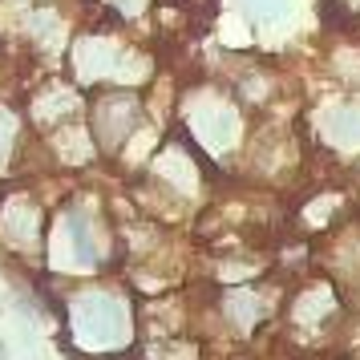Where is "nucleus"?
<instances>
[{"label": "nucleus", "instance_id": "nucleus-3", "mask_svg": "<svg viewBox=\"0 0 360 360\" xmlns=\"http://www.w3.org/2000/svg\"><path fill=\"white\" fill-rule=\"evenodd\" d=\"M195 126H198V134H202V142H211V146H227L231 138H235V114H231L223 101L198 105Z\"/></svg>", "mask_w": 360, "mask_h": 360}, {"label": "nucleus", "instance_id": "nucleus-1", "mask_svg": "<svg viewBox=\"0 0 360 360\" xmlns=\"http://www.w3.org/2000/svg\"><path fill=\"white\" fill-rule=\"evenodd\" d=\"M73 328H77V336H82L85 344L105 348V344L122 340V332H126V311H122V304L110 300V295H82L77 308H73Z\"/></svg>", "mask_w": 360, "mask_h": 360}, {"label": "nucleus", "instance_id": "nucleus-5", "mask_svg": "<svg viewBox=\"0 0 360 360\" xmlns=\"http://www.w3.org/2000/svg\"><path fill=\"white\" fill-rule=\"evenodd\" d=\"M69 235H73V251H77V263L82 267H94L98 263V243H94V227L85 223L82 214L69 219Z\"/></svg>", "mask_w": 360, "mask_h": 360}, {"label": "nucleus", "instance_id": "nucleus-7", "mask_svg": "<svg viewBox=\"0 0 360 360\" xmlns=\"http://www.w3.org/2000/svg\"><path fill=\"white\" fill-rule=\"evenodd\" d=\"M8 142H13V122L0 110V162H4V154H8Z\"/></svg>", "mask_w": 360, "mask_h": 360}, {"label": "nucleus", "instance_id": "nucleus-6", "mask_svg": "<svg viewBox=\"0 0 360 360\" xmlns=\"http://www.w3.org/2000/svg\"><path fill=\"white\" fill-rule=\"evenodd\" d=\"M328 130L336 142H360V105H340L328 117Z\"/></svg>", "mask_w": 360, "mask_h": 360}, {"label": "nucleus", "instance_id": "nucleus-4", "mask_svg": "<svg viewBox=\"0 0 360 360\" xmlns=\"http://www.w3.org/2000/svg\"><path fill=\"white\" fill-rule=\"evenodd\" d=\"M33 223H37V211H33V202H29V198H17V202L4 211V231H8L17 243H25V239L33 235Z\"/></svg>", "mask_w": 360, "mask_h": 360}, {"label": "nucleus", "instance_id": "nucleus-2", "mask_svg": "<svg viewBox=\"0 0 360 360\" xmlns=\"http://www.w3.org/2000/svg\"><path fill=\"white\" fill-rule=\"evenodd\" d=\"M134 117H138V105H134V98H122V94H114V98H101L98 101V114H94V130H98L101 146H122V138L130 134Z\"/></svg>", "mask_w": 360, "mask_h": 360}]
</instances>
